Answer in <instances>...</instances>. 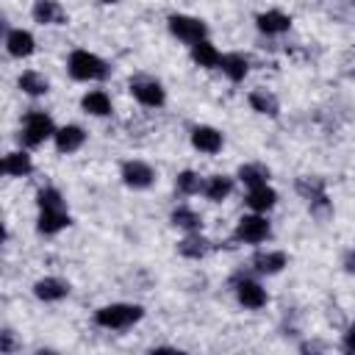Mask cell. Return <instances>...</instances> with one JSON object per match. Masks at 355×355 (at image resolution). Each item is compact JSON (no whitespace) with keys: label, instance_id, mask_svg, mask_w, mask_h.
<instances>
[{"label":"cell","instance_id":"1","mask_svg":"<svg viewBox=\"0 0 355 355\" xmlns=\"http://www.w3.org/2000/svg\"><path fill=\"white\" fill-rule=\"evenodd\" d=\"M144 316V308L141 305H128V302H114V305H105L94 313V322L100 327H108V330H125L130 324H136L139 319Z\"/></svg>","mask_w":355,"mask_h":355},{"label":"cell","instance_id":"2","mask_svg":"<svg viewBox=\"0 0 355 355\" xmlns=\"http://www.w3.org/2000/svg\"><path fill=\"white\" fill-rule=\"evenodd\" d=\"M108 72H111V67L89 50H75L69 55V75L75 80H103V78H108Z\"/></svg>","mask_w":355,"mask_h":355},{"label":"cell","instance_id":"3","mask_svg":"<svg viewBox=\"0 0 355 355\" xmlns=\"http://www.w3.org/2000/svg\"><path fill=\"white\" fill-rule=\"evenodd\" d=\"M55 136V128H53V119L44 114V111H31L22 122V141L28 147H36L42 144L44 139Z\"/></svg>","mask_w":355,"mask_h":355},{"label":"cell","instance_id":"4","mask_svg":"<svg viewBox=\"0 0 355 355\" xmlns=\"http://www.w3.org/2000/svg\"><path fill=\"white\" fill-rule=\"evenodd\" d=\"M169 31H172V36H178L186 44H197L208 33L205 31V22L197 19V17H189V14H172L169 17Z\"/></svg>","mask_w":355,"mask_h":355},{"label":"cell","instance_id":"5","mask_svg":"<svg viewBox=\"0 0 355 355\" xmlns=\"http://www.w3.org/2000/svg\"><path fill=\"white\" fill-rule=\"evenodd\" d=\"M236 239L247 241V244H258V241L269 239V222L263 216H258V214L241 216L239 225H236Z\"/></svg>","mask_w":355,"mask_h":355},{"label":"cell","instance_id":"6","mask_svg":"<svg viewBox=\"0 0 355 355\" xmlns=\"http://www.w3.org/2000/svg\"><path fill=\"white\" fill-rule=\"evenodd\" d=\"M130 92H133V97H136L141 105H150V108H158V105H164V100H166L164 86H161L158 80H150V78H136V80H130Z\"/></svg>","mask_w":355,"mask_h":355},{"label":"cell","instance_id":"7","mask_svg":"<svg viewBox=\"0 0 355 355\" xmlns=\"http://www.w3.org/2000/svg\"><path fill=\"white\" fill-rule=\"evenodd\" d=\"M153 178H155V172H153V166L144 164V161H128V164L122 166V180H125V186H130V189H147V186L153 183Z\"/></svg>","mask_w":355,"mask_h":355},{"label":"cell","instance_id":"8","mask_svg":"<svg viewBox=\"0 0 355 355\" xmlns=\"http://www.w3.org/2000/svg\"><path fill=\"white\" fill-rule=\"evenodd\" d=\"M191 144H194L200 153L214 155V153L222 150V133H219L216 128H211V125H197V128L191 130Z\"/></svg>","mask_w":355,"mask_h":355},{"label":"cell","instance_id":"9","mask_svg":"<svg viewBox=\"0 0 355 355\" xmlns=\"http://www.w3.org/2000/svg\"><path fill=\"white\" fill-rule=\"evenodd\" d=\"M33 19L42 22V25H64L67 11L61 8L58 0H36L33 3Z\"/></svg>","mask_w":355,"mask_h":355},{"label":"cell","instance_id":"10","mask_svg":"<svg viewBox=\"0 0 355 355\" xmlns=\"http://www.w3.org/2000/svg\"><path fill=\"white\" fill-rule=\"evenodd\" d=\"M33 294L44 302H55V300H64L69 294V283L61 277H42V280H36Z\"/></svg>","mask_w":355,"mask_h":355},{"label":"cell","instance_id":"11","mask_svg":"<svg viewBox=\"0 0 355 355\" xmlns=\"http://www.w3.org/2000/svg\"><path fill=\"white\" fill-rule=\"evenodd\" d=\"M236 297H239V302L244 308H252V311L266 305V291L255 280H239L236 283Z\"/></svg>","mask_w":355,"mask_h":355},{"label":"cell","instance_id":"12","mask_svg":"<svg viewBox=\"0 0 355 355\" xmlns=\"http://www.w3.org/2000/svg\"><path fill=\"white\" fill-rule=\"evenodd\" d=\"M33 47H36V42H33V36H31L28 31L14 28V31L6 33V50H8L14 58H25V55H31Z\"/></svg>","mask_w":355,"mask_h":355},{"label":"cell","instance_id":"13","mask_svg":"<svg viewBox=\"0 0 355 355\" xmlns=\"http://www.w3.org/2000/svg\"><path fill=\"white\" fill-rule=\"evenodd\" d=\"M83 141H86V133L78 125H64V128L55 130V147H58V153H75V150H80Z\"/></svg>","mask_w":355,"mask_h":355},{"label":"cell","instance_id":"14","mask_svg":"<svg viewBox=\"0 0 355 355\" xmlns=\"http://www.w3.org/2000/svg\"><path fill=\"white\" fill-rule=\"evenodd\" d=\"M69 225V216H67V211L64 208H42V214H39V233H58L61 227H67Z\"/></svg>","mask_w":355,"mask_h":355},{"label":"cell","instance_id":"15","mask_svg":"<svg viewBox=\"0 0 355 355\" xmlns=\"http://www.w3.org/2000/svg\"><path fill=\"white\" fill-rule=\"evenodd\" d=\"M286 266V252H255L252 255V269L258 275H277Z\"/></svg>","mask_w":355,"mask_h":355},{"label":"cell","instance_id":"16","mask_svg":"<svg viewBox=\"0 0 355 355\" xmlns=\"http://www.w3.org/2000/svg\"><path fill=\"white\" fill-rule=\"evenodd\" d=\"M219 67H222V72H225V75H227L233 83L244 80V75L250 72V61H247L241 53H227V55H222Z\"/></svg>","mask_w":355,"mask_h":355},{"label":"cell","instance_id":"17","mask_svg":"<svg viewBox=\"0 0 355 355\" xmlns=\"http://www.w3.org/2000/svg\"><path fill=\"white\" fill-rule=\"evenodd\" d=\"M191 58H194V64H200V67H205V69H214V67H219V61H222V53L211 44V42H197V44H191Z\"/></svg>","mask_w":355,"mask_h":355},{"label":"cell","instance_id":"18","mask_svg":"<svg viewBox=\"0 0 355 355\" xmlns=\"http://www.w3.org/2000/svg\"><path fill=\"white\" fill-rule=\"evenodd\" d=\"M277 202V194H275V189H269L266 183H261V186H252L250 189V194H247V205L252 208V211H269L272 205Z\"/></svg>","mask_w":355,"mask_h":355},{"label":"cell","instance_id":"19","mask_svg":"<svg viewBox=\"0 0 355 355\" xmlns=\"http://www.w3.org/2000/svg\"><path fill=\"white\" fill-rule=\"evenodd\" d=\"M255 22L263 33H283L291 28V17H286L283 11H263V14H258Z\"/></svg>","mask_w":355,"mask_h":355},{"label":"cell","instance_id":"20","mask_svg":"<svg viewBox=\"0 0 355 355\" xmlns=\"http://www.w3.org/2000/svg\"><path fill=\"white\" fill-rule=\"evenodd\" d=\"M31 169H33V161H31V155L22 153V150L8 153V155L3 158V172L11 175V178H22V175H28Z\"/></svg>","mask_w":355,"mask_h":355},{"label":"cell","instance_id":"21","mask_svg":"<svg viewBox=\"0 0 355 355\" xmlns=\"http://www.w3.org/2000/svg\"><path fill=\"white\" fill-rule=\"evenodd\" d=\"M297 191L313 202V205H327V197H324V183L319 178H300L297 180Z\"/></svg>","mask_w":355,"mask_h":355},{"label":"cell","instance_id":"22","mask_svg":"<svg viewBox=\"0 0 355 355\" xmlns=\"http://www.w3.org/2000/svg\"><path fill=\"white\" fill-rule=\"evenodd\" d=\"M80 105H83V111H86V114H94V116H105V114H111V100H108V94H105V92H100V89H94V92L83 94Z\"/></svg>","mask_w":355,"mask_h":355},{"label":"cell","instance_id":"23","mask_svg":"<svg viewBox=\"0 0 355 355\" xmlns=\"http://www.w3.org/2000/svg\"><path fill=\"white\" fill-rule=\"evenodd\" d=\"M250 105H252L258 114H269V116H277V111H280L277 97H275L272 92H266V89H255V92H250Z\"/></svg>","mask_w":355,"mask_h":355},{"label":"cell","instance_id":"24","mask_svg":"<svg viewBox=\"0 0 355 355\" xmlns=\"http://www.w3.org/2000/svg\"><path fill=\"white\" fill-rule=\"evenodd\" d=\"M202 191H205V197L211 202H222L233 191V180L227 175H214V178H208V183L202 186Z\"/></svg>","mask_w":355,"mask_h":355},{"label":"cell","instance_id":"25","mask_svg":"<svg viewBox=\"0 0 355 355\" xmlns=\"http://www.w3.org/2000/svg\"><path fill=\"white\" fill-rule=\"evenodd\" d=\"M178 250H180V255H186V258H202V255L208 252V239H202L200 230H191V233L178 244Z\"/></svg>","mask_w":355,"mask_h":355},{"label":"cell","instance_id":"26","mask_svg":"<svg viewBox=\"0 0 355 355\" xmlns=\"http://www.w3.org/2000/svg\"><path fill=\"white\" fill-rule=\"evenodd\" d=\"M19 89L25 92V94H31V97H39V94H47V78L44 75H39V72H22L19 75Z\"/></svg>","mask_w":355,"mask_h":355},{"label":"cell","instance_id":"27","mask_svg":"<svg viewBox=\"0 0 355 355\" xmlns=\"http://www.w3.org/2000/svg\"><path fill=\"white\" fill-rule=\"evenodd\" d=\"M239 180L244 183V186H261V183H266L269 180V169L266 166H261V164H244L241 169H239Z\"/></svg>","mask_w":355,"mask_h":355},{"label":"cell","instance_id":"28","mask_svg":"<svg viewBox=\"0 0 355 355\" xmlns=\"http://www.w3.org/2000/svg\"><path fill=\"white\" fill-rule=\"evenodd\" d=\"M172 225H178V227H183V230H200V225H202V216L197 214V211H191V208H186V205H180V208H175L172 211Z\"/></svg>","mask_w":355,"mask_h":355},{"label":"cell","instance_id":"29","mask_svg":"<svg viewBox=\"0 0 355 355\" xmlns=\"http://www.w3.org/2000/svg\"><path fill=\"white\" fill-rule=\"evenodd\" d=\"M175 186H178V191H180V194H197L205 183L200 180V175H194L191 169H186V172H180V175H178Z\"/></svg>","mask_w":355,"mask_h":355},{"label":"cell","instance_id":"30","mask_svg":"<svg viewBox=\"0 0 355 355\" xmlns=\"http://www.w3.org/2000/svg\"><path fill=\"white\" fill-rule=\"evenodd\" d=\"M36 200H39V208H64V200H61L58 189H53V186L42 189Z\"/></svg>","mask_w":355,"mask_h":355},{"label":"cell","instance_id":"31","mask_svg":"<svg viewBox=\"0 0 355 355\" xmlns=\"http://www.w3.org/2000/svg\"><path fill=\"white\" fill-rule=\"evenodd\" d=\"M0 336H3V341H0V349H3V352H11V349H14V338H11V330H3Z\"/></svg>","mask_w":355,"mask_h":355},{"label":"cell","instance_id":"32","mask_svg":"<svg viewBox=\"0 0 355 355\" xmlns=\"http://www.w3.org/2000/svg\"><path fill=\"white\" fill-rule=\"evenodd\" d=\"M344 347H347L349 352H355V324L349 327V333H347V338H344Z\"/></svg>","mask_w":355,"mask_h":355},{"label":"cell","instance_id":"33","mask_svg":"<svg viewBox=\"0 0 355 355\" xmlns=\"http://www.w3.org/2000/svg\"><path fill=\"white\" fill-rule=\"evenodd\" d=\"M100 3H116V0H100Z\"/></svg>","mask_w":355,"mask_h":355}]
</instances>
